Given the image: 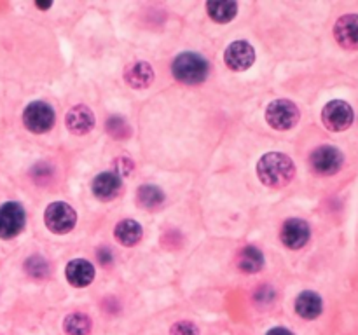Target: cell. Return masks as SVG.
Returning a JSON list of instances; mask_svg holds the SVG:
<instances>
[{"label": "cell", "instance_id": "7a4b0ae2", "mask_svg": "<svg viewBox=\"0 0 358 335\" xmlns=\"http://www.w3.org/2000/svg\"><path fill=\"white\" fill-rule=\"evenodd\" d=\"M172 72L179 82L194 86L206 80L210 72V65L202 55L197 53H182L172 63Z\"/></svg>", "mask_w": 358, "mask_h": 335}, {"label": "cell", "instance_id": "4fadbf2b", "mask_svg": "<svg viewBox=\"0 0 358 335\" xmlns=\"http://www.w3.org/2000/svg\"><path fill=\"white\" fill-rule=\"evenodd\" d=\"M66 281L75 288H84L95 280V267L86 259H73L66 264Z\"/></svg>", "mask_w": 358, "mask_h": 335}, {"label": "cell", "instance_id": "cb8c5ba5", "mask_svg": "<svg viewBox=\"0 0 358 335\" xmlns=\"http://www.w3.org/2000/svg\"><path fill=\"white\" fill-rule=\"evenodd\" d=\"M170 335H199V330L193 321H179L172 327Z\"/></svg>", "mask_w": 358, "mask_h": 335}, {"label": "cell", "instance_id": "5b68a950", "mask_svg": "<svg viewBox=\"0 0 358 335\" xmlns=\"http://www.w3.org/2000/svg\"><path fill=\"white\" fill-rule=\"evenodd\" d=\"M44 222L51 233L55 234H66L75 227L77 215L70 204L63 201H56L48 206L44 213Z\"/></svg>", "mask_w": 358, "mask_h": 335}, {"label": "cell", "instance_id": "30bf717a", "mask_svg": "<svg viewBox=\"0 0 358 335\" xmlns=\"http://www.w3.org/2000/svg\"><path fill=\"white\" fill-rule=\"evenodd\" d=\"M311 230L307 222L301 219H290L283 224L282 233H280V237H282L283 244L290 250H299L304 244L310 241Z\"/></svg>", "mask_w": 358, "mask_h": 335}, {"label": "cell", "instance_id": "603a6c76", "mask_svg": "<svg viewBox=\"0 0 358 335\" xmlns=\"http://www.w3.org/2000/svg\"><path fill=\"white\" fill-rule=\"evenodd\" d=\"M107 133L116 140H125L129 136V126L123 117L112 116L107 119Z\"/></svg>", "mask_w": 358, "mask_h": 335}, {"label": "cell", "instance_id": "2e32d148", "mask_svg": "<svg viewBox=\"0 0 358 335\" xmlns=\"http://www.w3.org/2000/svg\"><path fill=\"white\" fill-rule=\"evenodd\" d=\"M322 299L314 291H303L296 299V311L304 320H314L322 314Z\"/></svg>", "mask_w": 358, "mask_h": 335}, {"label": "cell", "instance_id": "7c38bea8", "mask_svg": "<svg viewBox=\"0 0 358 335\" xmlns=\"http://www.w3.org/2000/svg\"><path fill=\"white\" fill-rule=\"evenodd\" d=\"M65 124L73 135H86L95 128V116L89 107L75 105L66 112Z\"/></svg>", "mask_w": 358, "mask_h": 335}, {"label": "cell", "instance_id": "ffe728a7", "mask_svg": "<svg viewBox=\"0 0 358 335\" xmlns=\"http://www.w3.org/2000/svg\"><path fill=\"white\" fill-rule=\"evenodd\" d=\"M136 201L143 210H157L165 203V192L156 185H142L136 190Z\"/></svg>", "mask_w": 358, "mask_h": 335}, {"label": "cell", "instance_id": "ac0fdd59", "mask_svg": "<svg viewBox=\"0 0 358 335\" xmlns=\"http://www.w3.org/2000/svg\"><path fill=\"white\" fill-rule=\"evenodd\" d=\"M206 11L213 21L229 23L236 16L238 4L233 0H210L206 2Z\"/></svg>", "mask_w": 358, "mask_h": 335}, {"label": "cell", "instance_id": "83f0119b", "mask_svg": "<svg viewBox=\"0 0 358 335\" xmlns=\"http://www.w3.org/2000/svg\"><path fill=\"white\" fill-rule=\"evenodd\" d=\"M37 8H41V9H48V8H51V2H49V4H41V2H37Z\"/></svg>", "mask_w": 358, "mask_h": 335}, {"label": "cell", "instance_id": "6da1fadb", "mask_svg": "<svg viewBox=\"0 0 358 335\" xmlns=\"http://www.w3.org/2000/svg\"><path fill=\"white\" fill-rule=\"evenodd\" d=\"M296 175V164L282 152H267L257 163V176L260 182L273 189L285 187Z\"/></svg>", "mask_w": 358, "mask_h": 335}, {"label": "cell", "instance_id": "52a82bcc", "mask_svg": "<svg viewBox=\"0 0 358 335\" xmlns=\"http://www.w3.org/2000/svg\"><path fill=\"white\" fill-rule=\"evenodd\" d=\"M322 123L330 132H344L353 124V109L343 100H332L323 107Z\"/></svg>", "mask_w": 358, "mask_h": 335}, {"label": "cell", "instance_id": "44dd1931", "mask_svg": "<svg viewBox=\"0 0 358 335\" xmlns=\"http://www.w3.org/2000/svg\"><path fill=\"white\" fill-rule=\"evenodd\" d=\"M63 328L69 335H88L91 332V320L82 313H72L65 318Z\"/></svg>", "mask_w": 358, "mask_h": 335}, {"label": "cell", "instance_id": "3957f363", "mask_svg": "<svg viewBox=\"0 0 358 335\" xmlns=\"http://www.w3.org/2000/svg\"><path fill=\"white\" fill-rule=\"evenodd\" d=\"M55 110L46 102H32L23 112V124L28 132L42 135L55 126Z\"/></svg>", "mask_w": 358, "mask_h": 335}, {"label": "cell", "instance_id": "277c9868", "mask_svg": "<svg viewBox=\"0 0 358 335\" xmlns=\"http://www.w3.org/2000/svg\"><path fill=\"white\" fill-rule=\"evenodd\" d=\"M266 120L271 128L287 132L299 120V109L290 100H274L266 109Z\"/></svg>", "mask_w": 358, "mask_h": 335}, {"label": "cell", "instance_id": "9c48e42d", "mask_svg": "<svg viewBox=\"0 0 358 335\" xmlns=\"http://www.w3.org/2000/svg\"><path fill=\"white\" fill-rule=\"evenodd\" d=\"M224 62L234 72H243L253 65L256 51L247 40H234L233 44L227 46L226 53H224Z\"/></svg>", "mask_w": 358, "mask_h": 335}, {"label": "cell", "instance_id": "5bb4252c", "mask_svg": "<svg viewBox=\"0 0 358 335\" xmlns=\"http://www.w3.org/2000/svg\"><path fill=\"white\" fill-rule=\"evenodd\" d=\"M93 194L98 197L100 201H112L119 196L123 189V179L117 176L114 172L100 173L95 180H93Z\"/></svg>", "mask_w": 358, "mask_h": 335}, {"label": "cell", "instance_id": "9a60e30c", "mask_svg": "<svg viewBox=\"0 0 358 335\" xmlns=\"http://www.w3.org/2000/svg\"><path fill=\"white\" fill-rule=\"evenodd\" d=\"M125 80L129 88H133V89L147 88V86H150L154 80L152 66L145 62L133 63V65H129L128 69H126Z\"/></svg>", "mask_w": 358, "mask_h": 335}, {"label": "cell", "instance_id": "d6986e66", "mask_svg": "<svg viewBox=\"0 0 358 335\" xmlns=\"http://www.w3.org/2000/svg\"><path fill=\"white\" fill-rule=\"evenodd\" d=\"M238 267L243 271V273H259L264 266V257L256 246H245L240 250L238 253V259H236Z\"/></svg>", "mask_w": 358, "mask_h": 335}, {"label": "cell", "instance_id": "8fae6325", "mask_svg": "<svg viewBox=\"0 0 358 335\" xmlns=\"http://www.w3.org/2000/svg\"><path fill=\"white\" fill-rule=\"evenodd\" d=\"M334 37L344 49H358V15H346L337 19Z\"/></svg>", "mask_w": 358, "mask_h": 335}, {"label": "cell", "instance_id": "d4e9b609", "mask_svg": "<svg viewBox=\"0 0 358 335\" xmlns=\"http://www.w3.org/2000/svg\"><path fill=\"white\" fill-rule=\"evenodd\" d=\"M133 163L128 159V157H119V159L114 161V173H116L117 176H121V179H125L126 175H129V173L133 172Z\"/></svg>", "mask_w": 358, "mask_h": 335}, {"label": "cell", "instance_id": "7402d4cb", "mask_svg": "<svg viewBox=\"0 0 358 335\" xmlns=\"http://www.w3.org/2000/svg\"><path fill=\"white\" fill-rule=\"evenodd\" d=\"M25 269L28 276H32L33 280H44L49 274V264L42 257L33 255L25 262Z\"/></svg>", "mask_w": 358, "mask_h": 335}, {"label": "cell", "instance_id": "e0dca14e", "mask_svg": "<svg viewBox=\"0 0 358 335\" xmlns=\"http://www.w3.org/2000/svg\"><path fill=\"white\" fill-rule=\"evenodd\" d=\"M114 236L123 246H135L142 239L143 229L136 220L126 219L117 224L116 229H114Z\"/></svg>", "mask_w": 358, "mask_h": 335}, {"label": "cell", "instance_id": "8992f818", "mask_svg": "<svg viewBox=\"0 0 358 335\" xmlns=\"http://www.w3.org/2000/svg\"><path fill=\"white\" fill-rule=\"evenodd\" d=\"M26 215L19 203H6L0 206V237L12 239L25 229Z\"/></svg>", "mask_w": 358, "mask_h": 335}, {"label": "cell", "instance_id": "ba28073f", "mask_svg": "<svg viewBox=\"0 0 358 335\" xmlns=\"http://www.w3.org/2000/svg\"><path fill=\"white\" fill-rule=\"evenodd\" d=\"M310 164L313 168V172L318 173V175H334L343 166V154L336 147L322 145L318 147L316 150H313L310 157Z\"/></svg>", "mask_w": 358, "mask_h": 335}, {"label": "cell", "instance_id": "4316f807", "mask_svg": "<svg viewBox=\"0 0 358 335\" xmlns=\"http://www.w3.org/2000/svg\"><path fill=\"white\" fill-rule=\"evenodd\" d=\"M266 335H294V334L290 330H287V328L276 327V328H271Z\"/></svg>", "mask_w": 358, "mask_h": 335}, {"label": "cell", "instance_id": "484cf974", "mask_svg": "<svg viewBox=\"0 0 358 335\" xmlns=\"http://www.w3.org/2000/svg\"><path fill=\"white\" fill-rule=\"evenodd\" d=\"M98 260H100V264H102V266H109V264L112 262V253H110V250H105V248H103V250H100L98 251Z\"/></svg>", "mask_w": 358, "mask_h": 335}]
</instances>
